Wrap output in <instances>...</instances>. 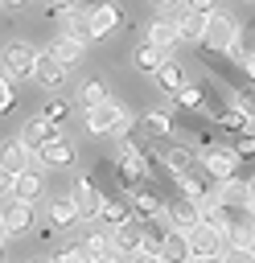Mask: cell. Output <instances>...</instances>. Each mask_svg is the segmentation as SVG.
<instances>
[{
	"mask_svg": "<svg viewBox=\"0 0 255 263\" xmlns=\"http://www.w3.org/2000/svg\"><path fill=\"white\" fill-rule=\"evenodd\" d=\"M82 123H86V132H90V136H119V132H128V127H132V115L123 111V103L103 99V103H95V107H86V111H82Z\"/></svg>",
	"mask_w": 255,
	"mask_h": 263,
	"instance_id": "obj_1",
	"label": "cell"
},
{
	"mask_svg": "<svg viewBox=\"0 0 255 263\" xmlns=\"http://www.w3.org/2000/svg\"><path fill=\"white\" fill-rule=\"evenodd\" d=\"M202 41H206L210 49L234 53V49H239V25H234L226 12H210V16H206V29H202Z\"/></svg>",
	"mask_w": 255,
	"mask_h": 263,
	"instance_id": "obj_2",
	"label": "cell"
},
{
	"mask_svg": "<svg viewBox=\"0 0 255 263\" xmlns=\"http://www.w3.org/2000/svg\"><path fill=\"white\" fill-rule=\"evenodd\" d=\"M33 62H37V49L25 45V41H8L4 53H0V66L8 78H33Z\"/></svg>",
	"mask_w": 255,
	"mask_h": 263,
	"instance_id": "obj_3",
	"label": "cell"
},
{
	"mask_svg": "<svg viewBox=\"0 0 255 263\" xmlns=\"http://www.w3.org/2000/svg\"><path fill=\"white\" fill-rule=\"evenodd\" d=\"M185 247H189V259H202V255H222L226 242L218 230H210L206 222H197L193 230H185Z\"/></svg>",
	"mask_w": 255,
	"mask_h": 263,
	"instance_id": "obj_4",
	"label": "cell"
},
{
	"mask_svg": "<svg viewBox=\"0 0 255 263\" xmlns=\"http://www.w3.org/2000/svg\"><path fill=\"white\" fill-rule=\"evenodd\" d=\"M86 25H90L95 41H103V37H111V33L123 25V16H119V8H115L111 0H103V4H90V8H86Z\"/></svg>",
	"mask_w": 255,
	"mask_h": 263,
	"instance_id": "obj_5",
	"label": "cell"
},
{
	"mask_svg": "<svg viewBox=\"0 0 255 263\" xmlns=\"http://www.w3.org/2000/svg\"><path fill=\"white\" fill-rule=\"evenodd\" d=\"M49 140H58V132H53V123H49V119L33 115V119H25V123H21V144H25V152H29V156H33V152H41Z\"/></svg>",
	"mask_w": 255,
	"mask_h": 263,
	"instance_id": "obj_6",
	"label": "cell"
},
{
	"mask_svg": "<svg viewBox=\"0 0 255 263\" xmlns=\"http://www.w3.org/2000/svg\"><path fill=\"white\" fill-rule=\"evenodd\" d=\"M202 168L218 181V185H226V181H234V168H239V156L230 152V148H210L206 156H202Z\"/></svg>",
	"mask_w": 255,
	"mask_h": 263,
	"instance_id": "obj_7",
	"label": "cell"
},
{
	"mask_svg": "<svg viewBox=\"0 0 255 263\" xmlns=\"http://www.w3.org/2000/svg\"><path fill=\"white\" fill-rule=\"evenodd\" d=\"M111 251H119L123 259H132V255H140L144 251V226L140 222H123V226H115L111 230Z\"/></svg>",
	"mask_w": 255,
	"mask_h": 263,
	"instance_id": "obj_8",
	"label": "cell"
},
{
	"mask_svg": "<svg viewBox=\"0 0 255 263\" xmlns=\"http://www.w3.org/2000/svg\"><path fill=\"white\" fill-rule=\"evenodd\" d=\"M70 197H74V205H78V218H82V222H95V218H99V210H103V193H99V185H95V181H86V177H82V181L74 185V193H70Z\"/></svg>",
	"mask_w": 255,
	"mask_h": 263,
	"instance_id": "obj_9",
	"label": "cell"
},
{
	"mask_svg": "<svg viewBox=\"0 0 255 263\" xmlns=\"http://www.w3.org/2000/svg\"><path fill=\"white\" fill-rule=\"evenodd\" d=\"M33 74H37V82H41V86H49V90H58V86L66 82V74H70V70H66V66H62V62H58V58H53L49 49H37V62H33Z\"/></svg>",
	"mask_w": 255,
	"mask_h": 263,
	"instance_id": "obj_10",
	"label": "cell"
},
{
	"mask_svg": "<svg viewBox=\"0 0 255 263\" xmlns=\"http://www.w3.org/2000/svg\"><path fill=\"white\" fill-rule=\"evenodd\" d=\"M37 160H41L45 168H70V164L78 160V152H74V144H70L66 136H58V140H49V144L37 152Z\"/></svg>",
	"mask_w": 255,
	"mask_h": 263,
	"instance_id": "obj_11",
	"label": "cell"
},
{
	"mask_svg": "<svg viewBox=\"0 0 255 263\" xmlns=\"http://www.w3.org/2000/svg\"><path fill=\"white\" fill-rule=\"evenodd\" d=\"M41 189H45V181H41V173L29 164L25 173L12 177V189H8V193H12V201H29V205H33V201L41 197Z\"/></svg>",
	"mask_w": 255,
	"mask_h": 263,
	"instance_id": "obj_12",
	"label": "cell"
},
{
	"mask_svg": "<svg viewBox=\"0 0 255 263\" xmlns=\"http://www.w3.org/2000/svg\"><path fill=\"white\" fill-rule=\"evenodd\" d=\"M0 222H4L8 234H25V230H33V205L29 201H8L4 214H0Z\"/></svg>",
	"mask_w": 255,
	"mask_h": 263,
	"instance_id": "obj_13",
	"label": "cell"
},
{
	"mask_svg": "<svg viewBox=\"0 0 255 263\" xmlns=\"http://www.w3.org/2000/svg\"><path fill=\"white\" fill-rule=\"evenodd\" d=\"M177 41H181V33H177V25H173V21H165V16H160V21H152V25H148V45H156L165 58L177 49Z\"/></svg>",
	"mask_w": 255,
	"mask_h": 263,
	"instance_id": "obj_14",
	"label": "cell"
},
{
	"mask_svg": "<svg viewBox=\"0 0 255 263\" xmlns=\"http://www.w3.org/2000/svg\"><path fill=\"white\" fill-rule=\"evenodd\" d=\"M169 222H173V230H193L197 222H202V210H197V201H189V197H181V201H173L169 205Z\"/></svg>",
	"mask_w": 255,
	"mask_h": 263,
	"instance_id": "obj_15",
	"label": "cell"
},
{
	"mask_svg": "<svg viewBox=\"0 0 255 263\" xmlns=\"http://www.w3.org/2000/svg\"><path fill=\"white\" fill-rule=\"evenodd\" d=\"M0 168H4V173H12V177L29 168V152H25V144H21V140L0 144Z\"/></svg>",
	"mask_w": 255,
	"mask_h": 263,
	"instance_id": "obj_16",
	"label": "cell"
},
{
	"mask_svg": "<svg viewBox=\"0 0 255 263\" xmlns=\"http://www.w3.org/2000/svg\"><path fill=\"white\" fill-rule=\"evenodd\" d=\"M160 263H189V247H185V234L181 230H169L165 238H160Z\"/></svg>",
	"mask_w": 255,
	"mask_h": 263,
	"instance_id": "obj_17",
	"label": "cell"
},
{
	"mask_svg": "<svg viewBox=\"0 0 255 263\" xmlns=\"http://www.w3.org/2000/svg\"><path fill=\"white\" fill-rule=\"evenodd\" d=\"M152 78H156V86H160V90H181V86H185V70H181V62H177V58H165V62L156 66V74H152Z\"/></svg>",
	"mask_w": 255,
	"mask_h": 263,
	"instance_id": "obj_18",
	"label": "cell"
},
{
	"mask_svg": "<svg viewBox=\"0 0 255 263\" xmlns=\"http://www.w3.org/2000/svg\"><path fill=\"white\" fill-rule=\"evenodd\" d=\"M119 168H123V181L132 185V181H140V177H148V156L140 152V148H123V156H119Z\"/></svg>",
	"mask_w": 255,
	"mask_h": 263,
	"instance_id": "obj_19",
	"label": "cell"
},
{
	"mask_svg": "<svg viewBox=\"0 0 255 263\" xmlns=\"http://www.w3.org/2000/svg\"><path fill=\"white\" fill-rule=\"evenodd\" d=\"M49 222H53V226H74V222H78V205H74L70 193H62V197L49 201Z\"/></svg>",
	"mask_w": 255,
	"mask_h": 263,
	"instance_id": "obj_20",
	"label": "cell"
},
{
	"mask_svg": "<svg viewBox=\"0 0 255 263\" xmlns=\"http://www.w3.org/2000/svg\"><path fill=\"white\" fill-rule=\"evenodd\" d=\"M173 25H177V33H181V41H202V29H206V16H202V12H189V8H181V16H177Z\"/></svg>",
	"mask_w": 255,
	"mask_h": 263,
	"instance_id": "obj_21",
	"label": "cell"
},
{
	"mask_svg": "<svg viewBox=\"0 0 255 263\" xmlns=\"http://www.w3.org/2000/svg\"><path fill=\"white\" fill-rule=\"evenodd\" d=\"M160 160H165V168H169L173 177H181V173H189V164H193V152H189V148H181V144H169V148L160 152Z\"/></svg>",
	"mask_w": 255,
	"mask_h": 263,
	"instance_id": "obj_22",
	"label": "cell"
},
{
	"mask_svg": "<svg viewBox=\"0 0 255 263\" xmlns=\"http://www.w3.org/2000/svg\"><path fill=\"white\" fill-rule=\"evenodd\" d=\"M66 37H74L78 45L95 41V33H90V25H86V12H74V8H66Z\"/></svg>",
	"mask_w": 255,
	"mask_h": 263,
	"instance_id": "obj_23",
	"label": "cell"
},
{
	"mask_svg": "<svg viewBox=\"0 0 255 263\" xmlns=\"http://www.w3.org/2000/svg\"><path fill=\"white\" fill-rule=\"evenodd\" d=\"M160 62H165V53H160L156 45H148V41H144V45H136V53H132V66H136V70H144V74H156V66H160Z\"/></svg>",
	"mask_w": 255,
	"mask_h": 263,
	"instance_id": "obj_24",
	"label": "cell"
},
{
	"mask_svg": "<svg viewBox=\"0 0 255 263\" xmlns=\"http://www.w3.org/2000/svg\"><path fill=\"white\" fill-rule=\"evenodd\" d=\"M214 201H218V205H251V197H247V185H243V181H226V185H218Z\"/></svg>",
	"mask_w": 255,
	"mask_h": 263,
	"instance_id": "obj_25",
	"label": "cell"
},
{
	"mask_svg": "<svg viewBox=\"0 0 255 263\" xmlns=\"http://www.w3.org/2000/svg\"><path fill=\"white\" fill-rule=\"evenodd\" d=\"M82 49H86V45H78V41H74V37H58V41H53V49H49V53H53V58H58V62H62V66H66V70H70V66H74V62H78V58H82Z\"/></svg>",
	"mask_w": 255,
	"mask_h": 263,
	"instance_id": "obj_26",
	"label": "cell"
},
{
	"mask_svg": "<svg viewBox=\"0 0 255 263\" xmlns=\"http://www.w3.org/2000/svg\"><path fill=\"white\" fill-rule=\"evenodd\" d=\"M144 132L148 136H169L173 132V115L169 111H148L144 115Z\"/></svg>",
	"mask_w": 255,
	"mask_h": 263,
	"instance_id": "obj_27",
	"label": "cell"
},
{
	"mask_svg": "<svg viewBox=\"0 0 255 263\" xmlns=\"http://www.w3.org/2000/svg\"><path fill=\"white\" fill-rule=\"evenodd\" d=\"M103 99H111V95H107V86H103L99 78L82 82V90H78V103H82V107H95V103H103Z\"/></svg>",
	"mask_w": 255,
	"mask_h": 263,
	"instance_id": "obj_28",
	"label": "cell"
},
{
	"mask_svg": "<svg viewBox=\"0 0 255 263\" xmlns=\"http://www.w3.org/2000/svg\"><path fill=\"white\" fill-rule=\"evenodd\" d=\"M99 218H103V222H111V230H115V226H123L132 214H128V205H123V201H107V197H103V210H99Z\"/></svg>",
	"mask_w": 255,
	"mask_h": 263,
	"instance_id": "obj_29",
	"label": "cell"
},
{
	"mask_svg": "<svg viewBox=\"0 0 255 263\" xmlns=\"http://www.w3.org/2000/svg\"><path fill=\"white\" fill-rule=\"evenodd\" d=\"M82 251H86V259L95 263L99 255H107V251H111V234H86V242H82Z\"/></svg>",
	"mask_w": 255,
	"mask_h": 263,
	"instance_id": "obj_30",
	"label": "cell"
},
{
	"mask_svg": "<svg viewBox=\"0 0 255 263\" xmlns=\"http://www.w3.org/2000/svg\"><path fill=\"white\" fill-rule=\"evenodd\" d=\"M177 99H181V107H189V111H197V107L206 103L202 86H181V90H177Z\"/></svg>",
	"mask_w": 255,
	"mask_h": 263,
	"instance_id": "obj_31",
	"label": "cell"
},
{
	"mask_svg": "<svg viewBox=\"0 0 255 263\" xmlns=\"http://www.w3.org/2000/svg\"><path fill=\"white\" fill-rule=\"evenodd\" d=\"M136 210H140V214H148V218H152V214H160V197H156V193H148V189H144V193H136Z\"/></svg>",
	"mask_w": 255,
	"mask_h": 263,
	"instance_id": "obj_32",
	"label": "cell"
},
{
	"mask_svg": "<svg viewBox=\"0 0 255 263\" xmlns=\"http://www.w3.org/2000/svg\"><path fill=\"white\" fill-rule=\"evenodd\" d=\"M243 119H255V86H247V90H239V107H234Z\"/></svg>",
	"mask_w": 255,
	"mask_h": 263,
	"instance_id": "obj_33",
	"label": "cell"
},
{
	"mask_svg": "<svg viewBox=\"0 0 255 263\" xmlns=\"http://www.w3.org/2000/svg\"><path fill=\"white\" fill-rule=\"evenodd\" d=\"M53 263H90V259H86V251H82V247H66V251H58V255H53Z\"/></svg>",
	"mask_w": 255,
	"mask_h": 263,
	"instance_id": "obj_34",
	"label": "cell"
},
{
	"mask_svg": "<svg viewBox=\"0 0 255 263\" xmlns=\"http://www.w3.org/2000/svg\"><path fill=\"white\" fill-rule=\"evenodd\" d=\"M12 99H16V95H12V78H8L4 70H0V115H4L8 107H12Z\"/></svg>",
	"mask_w": 255,
	"mask_h": 263,
	"instance_id": "obj_35",
	"label": "cell"
},
{
	"mask_svg": "<svg viewBox=\"0 0 255 263\" xmlns=\"http://www.w3.org/2000/svg\"><path fill=\"white\" fill-rule=\"evenodd\" d=\"M214 4H218V0H181V8H189V12H202V16H210V12H218Z\"/></svg>",
	"mask_w": 255,
	"mask_h": 263,
	"instance_id": "obj_36",
	"label": "cell"
},
{
	"mask_svg": "<svg viewBox=\"0 0 255 263\" xmlns=\"http://www.w3.org/2000/svg\"><path fill=\"white\" fill-rule=\"evenodd\" d=\"M222 263H255V255L251 251H239V247H226L222 251Z\"/></svg>",
	"mask_w": 255,
	"mask_h": 263,
	"instance_id": "obj_37",
	"label": "cell"
},
{
	"mask_svg": "<svg viewBox=\"0 0 255 263\" xmlns=\"http://www.w3.org/2000/svg\"><path fill=\"white\" fill-rule=\"evenodd\" d=\"M66 111H70V107H66L62 99H49V107H45V115H41V119H49V123H53V119H62Z\"/></svg>",
	"mask_w": 255,
	"mask_h": 263,
	"instance_id": "obj_38",
	"label": "cell"
},
{
	"mask_svg": "<svg viewBox=\"0 0 255 263\" xmlns=\"http://www.w3.org/2000/svg\"><path fill=\"white\" fill-rule=\"evenodd\" d=\"M234 156H255V136H239V144L230 148Z\"/></svg>",
	"mask_w": 255,
	"mask_h": 263,
	"instance_id": "obj_39",
	"label": "cell"
},
{
	"mask_svg": "<svg viewBox=\"0 0 255 263\" xmlns=\"http://www.w3.org/2000/svg\"><path fill=\"white\" fill-rule=\"evenodd\" d=\"M243 123H247V119H243L239 111H226V115H222V127H234V132H239Z\"/></svg>",
	"mask_w": 255,
	"mask_h": 263,
	"instance_id": "obj_40",
	"label": "cell"
},
{
	"mask_svg": "<svg viewBox=\"0 0 255 263\" xmlns=\"http://www.w3.org/2000/svg\"><path fill=\"white\" fill-rule=\"evenodd\" d=\"M95 263H123V255H119V251H107V255H99Z\"/></svg>",
	"mask_w": 255,
	"mask_h": 263,
	"instance_id": "obj_41",
	"label": "cell"
},
{
	"mask_svg": "<svg viewBox=\"0 0 255 263\" xmlns=\"http://www.w3.org/2000/svg\"><path fill=\"white\" fill-rule=\"evenodd\" d=\"M243 70H247V74H251V82H255V53H247V58H243Z\"/></svg>",
	"mask_w": 255,
	"mask_h": 263,
	"instance_id": "obj_42",
	"label": "cell"
},
{
	"mask_svg": "<svg viewBox=\"0 0 255 263\" xmlns=\"http://www.w3.org/2000/svg\"><path fill=\"white\" fill-rule=\"evenodd\" d=\"M8 189H12V173H4V168H0V193H8Z\"/></svg>",
	"mask_w": 255,
	"mask_h": 263,
	"instance_id": "obj_43",
	"label": "cell"
},
{
	"mask_svg": "<svg viewBox=\"0 0 255 263\" xmlns=\"http://www.w3.org/2000/svg\"><path fill=\"white\" fill-rule=\"evenodd\" d=\"M132 263H160V255H144L140 251V255H132Z\"/></svg>",
	"mask_w": 255,
	"mask_h": 263,
	"instance_id": "obj_44",
	"label": "cell"
},
{
	"mask_svg": "<svg viewBox=\"0 0 255 263\" xmlns=\"http://www.w3.org/2000/svg\"><path fill=\"white\" fill-rule=\"evenodd\" d=\"M189 263H222V255H202V259H189Z\"/></svg>",
	"mask_w": 255,
	"mask_h": 263,
	"instance_id": "obj_45",
	"label": "cell"
},
{
	"mask_svg": "<svg viewBox=\"0 0 255 263\" xmlns=\"http://www.w3.org/2000/svg\"><path fill=\"white\" fill-rule=\"evenodd\" d=\"M247 197H251V210H255V177L247 181Z\"/></svg>",
	"mask_w": 255,
	"mask_h": 263,
	"instance_id": "obj_46",
	"label": "cell"
},
{
	"mask_svg": "<svg viewBox=\"0 0 255 263\" xmlns=\"http://www.w3.org/2000/svg\"><path fill=\"white\" fill-rule=\"evenodd\" d=\"M49 4H53V8H62V12H66V8H70V4H74V0H49Z\"/></svg>",
	"mask_w": 255,
	"mask_h": 263,
	"instance_id": "obj_47",
	"label": "cell"
},
{
	"mask_svg": "<svg viewBox=\"0 0 255 263\" xmlns=\"http://www.w3.org/2000/svg\"><path fill=\"white\" fill-rule=\"evenodd\" d=\"M156 4H160V8H173V4H181V0H156Z\"/></svg>",
	"mask_w": 255,
	"mask_h": 263,
	"instance_id": "obj_48",
	"label": "cell"
},
{
	"mask_svg": "<svg viewBox=\"0 0 255 263\" xmlns=\"http://www.w3.org/2000/svg\"><path fill=\"white\" fill-rule=\"evenodd\" d=\"M4 238H8V230H4V222H0V242H4Z\"/></svg>",
	"mask_w": 255,
	"mask_h": 263,
	"instance_id": "obj_49",
	"label": "cell"
},
{
	"mask_svg": "<svg viewBox=\"0 0 255 263\" xmlns=\"http://www.w3.org/2000/svg\"><path fill=\"white\" fill-rule=\"evenodd\" d=\"M4 4H12V8H16V4H25V0H4Z\"/></svg>",
	"mask_w": 255,
	"mask_h": 263,
	"instance_id": "obj_50",
	"label": "cell"
},
{
	"mask_svg": "<svg viewBox=\"0 0 255 263\" xmlns=\"http://www.w3.org/2000/svg\"><path fill=\"white\" fill-rule=\"evenodd\" d=\"M33 263H53V259H33Z\"/></svg>",
	"mask_w": 255,
	"mask_h": 263,
	"instance_id": "obj_51",
	"label": "cell"
},
{
	"mask_svg": "<svg viewBox=\"0 0 255 263\" xmlns=\"http://www.w3.org/2000/svg\"><path fill=\"white\" fill-rule=\"evenodd\" d=\"M0 263H4V247H0Z\"/></svg>",
	"mask_w": 255,
	"mask_h": 263,
	"instance_id": "obj_52",
	"label": "cell"
},
{
	"mask_svg": "<svg viewBox=\"0 0 255 263\" xmlns=\"http://www.w3.org/2000/svg\"><path fill=\"white\" fill-rule=\"evenodd\" d=\"M251 255H255V242H251Z\"/></svg>",
	"mask_w": 255,
	"mask_h": 263,
	"instance_id": "obj_53",
	"label": "cell"
}]
</instances>
